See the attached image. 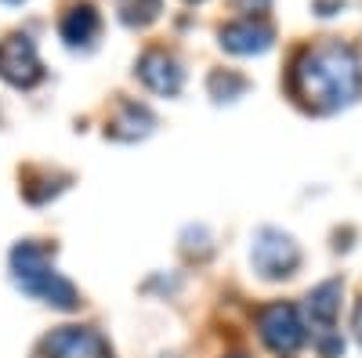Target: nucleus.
<instances>
[{
	"instance_id": "f257e3e1",
	"label": "nucleus",
	"mask_w": 362,
	"mask_h": 358,
	"mask_svg": "<svg viewBox=\"0 0 362 358\" xmlns=\"http://www.w3.org/2000/svg\"><path fill=\"white\" fill-rule=\"evenodd\" d=\"M290 95L312 112H334L362 95V66L348 44L308 47L290 69Z\"/></svg>"
},
{
	"instance_id": "f03ea898",
	"label": "nucleus",
	"mask_w": 362,
	"mask_h": 358,
	"mask_svg": "<svg viewBox=\"0 0 362 358\" xmlns=\"http://www.w3.org/2000/svg\"><path fill=\"white\" fill-rule=\"evenodd\" d=\"M11 268H15V279H18V286L25 290V293H37V297H44L47 304H54V308H76V290L66 282V279H58L54 272H51V261H47V250L44 246H33V243H22V246H15V253H11Z\"/></svg>"
},
{
	"instance_id": "7ed1b4c3",
	"label": "nucleus",
	"mask_w": 362,
	"mask_h": 358,
	"mask_svg": "<svg viewBox=\"0 0 362 358\" xmlns=\"http://www.w3.org/2000/svg\"><path fill=\"white\" fill-rule=\"evenodd\" d=\"M250 261H254V272L268 282H279V279H290L300 264V250L290 235L276 232V228H261L254 235V250H250Z\"/></svg>"
},
{
	"instance_id": "20e7f679",
	"label": "nucleus",
	"mask_w": 362,
	"mask_h": 358,
	"mask_svg": "<svg viewBox=\"0 0 362 358\" xmlns=\"http://www.w3.org/2000/svg\"><path fill=\"white\" fill-rule=\"evenodd\" d=\"M257 333L272 351H279V354H293L300 344H305V326H300V318L290 304L261 308L257 311Z\"/></svg>"
},
{
	"instance_id": "39448f33",
	"label": "nucleus",
	"mask_w": 362,
	"mask_h": 358,
	"mask_svg": "<svg viewBox=\"0 0 362 358\" xmlns=\"http://www.w3.org/2000/svg\"><path fill=\"white\" fill-rule=\"evenodd\" d=\"M0 76L15 87H33L40 83L44 69H40V58H37V47L29 37L15 33V37H4L0 40Z\"/></svg>"
},
{
	"instance_id": "423d86ee",
	"label": "nucleus",
	"mask_w": 362,
	"mask_h": 358,
	"mask_svg": "<svg viewBox=\"0 0 362 358\" xmlns=\"http://www.w3.org/2000/svg\"><path fill=\"white\" fill-rule=\"evenodd\" d=\"M37 358H109V347H105V340L98 333L69 326V330L51 333L40 344V354Z\"/></svg>"
},
{
	"instance_id": "0eeeda50",
	"label": "nucleus",
	"mask_w": 362,
	"mask_h": 358,
	"mask_svg": "<svg viewBox=\"0 0 362 358\" xmlns=\"http://www.w3.org/2000/svg\"><path fill=\"white\" fill-rule=\"evenodd\" d=\"M276 40V29L268 22H254V18H239V22H228L221 29V47L232 51V54H261L272 47Z\"/></svg>"
},
{
	"instance_id": "6e6552de",
	"label": "nucleus",
	"mask_w": 362,
	"mask_h": 358,
	"mask_svg": "<svg viewBox=\"0 0 362 358\" xmlns=\"http://www.w3.org/2000/svg\"><path fill=\"white\" fill-rule=\"evenodd\" d=\"M138 76L153 87L156 95H177L181 91V69L167 51H148L138 62Z\"/></svg>"
},
{
	"instance_id": "1a4fd4ad",
	"label": "nucleus",
	"mask_w": 362,
	"mask_h": 358,
	"mask_svg": "<svg viewBox=\"0 0 362 358\" xmlns=\"http://www.w3.org/2000/svg\"><path fill=\"white\" fill-rule=\"evenodd\" d=\"M341 290L344 286L337 279H329V282H322L308 293V315H312L315 326H322V330H329L341 315Z\"/></svg>"
},
{
	"instance_id": "9d476101",
	"label": "nucleus",
	"mask_w": 362,
	"mask_h": 358,
	"mask_svg": "<svg viewBox=\"0 0 362 358\" xmlns=\"http://www.w3.org/2000/svg\"><path fill=\"white\" fill-rule=\"evenodd\" d=\"M153 112L148 109H141V105H134V102H124L119 105V116L109 124V134L112 138H119V141H131V138H141V134H148L153 131Z\"/></svg>"
},
{
	"instance_id": "9b49d317",
	"label": "nucleus",
	"mask_w": 362,
	"mask_h": 358,
	"mask_svg": "<svg viewBox=\"0 0 362 358\" xmlns=\"http://www.w3.org/2000/svg\"><path fill=\"white\" fill-rule=\"evenodd\" d=\"M95 33H98V11L90 4H76L73 11H66V18H62V40L66 44L80 47L87 40H95Z\"/></svg>"
},
{
	"instance_id": "f8f14e48",
	"label": "nucleus",
	"mask_w": 362,
	"mask_h": 358,
	"mask_svg": "<svg viewBox=\"0 0 362 358\" xmlns=\"http://www.w3.org/2000/svg\"><path fill=\"white\" fill-rule=\"evenodd\" d=\"M116 8L127 25H148L163 11V0H116Z\"/></svg>"
},
{
	"instance_id": "ddd939ff",
	"label": "nucleus",
	"mask_w": 362,
	"mask_h": 358,
	"mask_svg": "<svg viewBox=\"0 0 362 358\" xmlns=\"http://www.w3.org/2000/svg\"><path fill=\"white\" fill-rule=\"evenodd\" d=\"M247 76H235V73H214L210 76V95H214L218 102H232L247 91Z\"/></svg>"
},
{
	"instance_id": "4468645a",
	"label": "nucleus",
	"mask_w": 362,
	"mask_h": 358,
	"mask_svg": "<svg viewBox=\"0 0 362 358\" xmlns=\"http://www.w3.org/2000/svg\"><path fill=\"white\" fill-rule=\"evenodd\" d=\"M268 4H272V0H235V8L247 11V15H264Z\"/></svg>"
},
{
	"instance_id": "2eb2a0df",
	"label": "nucleus",
	"mask_w": 362,
	"mask_h": 358,
	"mask_svg": "<svg viewBox=\"0 0 362 358\" xmlns=\"http://www.w3.org/2000/svg\"><path fill=\"white\" fill-rule=\"evenodd\" d=\"M319 347H322V354H326V358H337V354L344 351V340H341V337H329V340H322Z\"/></svg>"
},
{
	"instance_id": "dca6fc26",
	"label": "nucleus",
	"mask_w": 362,
	"mask_h": 358,
	"mask_svg": "<svg viewBox=\"0 0 362 358\" xmlns=\"http://www.w3.org/2000/svg\"><path fill=\"white\" fill-rule=\"evenodd\" d=\"M351 330H355V337H358V344H362V301L355 304V318H351Z\"/></svg>"
},
{
	"instance_id": "f3484780",
	"label": "nucleus",
	"mask_w": 362,
	"mask_h": 358,
	"mask_svg": "<svg viewBox=\"0 0 362 358\" xmlns=\"http://www.w3.org/2000/svg\"><path fill=\"white\" fill-rule=\"evenodd\" d=\"M4 4H15V0H4Z\"/></svg>"
},
{
	"instance_id": "a211bd4d",
	"label": "nucleus",
	"mask_w": 362,
	"mask_h": 358,
	"mask_svg": "<svg viewBox=\"0 0 362 358\" xmlns=\"http://www.w3.org/2000/svg\"><path fill=\"white\" fill-rule=\"evenodd\" d=\"M192 4H199V0H192Z\"/></svg>"
}]
</instances>
